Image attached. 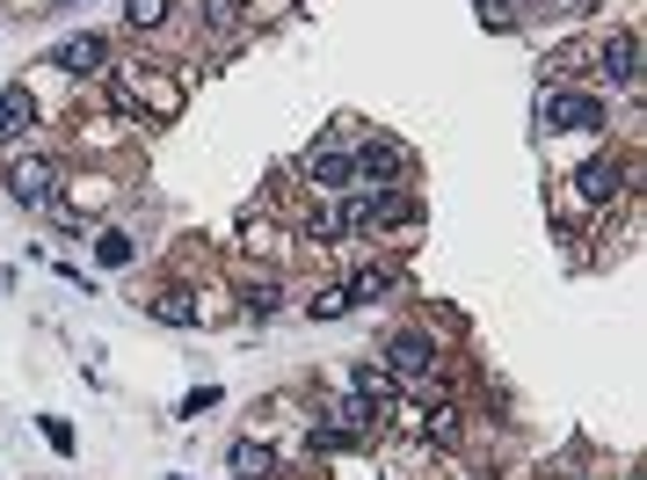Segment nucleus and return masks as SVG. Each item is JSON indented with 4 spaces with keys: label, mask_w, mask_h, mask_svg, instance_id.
<instances>
[{
    "label": "nucleus",
    "mask_w": 647,
    "mask_h": 480,
    "mask_svg": "<svg viewBox=\"0 0 647 480\" xmlns=\"http://www.w3.org/2000/svg\"><path fill=\"white\" fill-rule=\"evenodd\" d=\"M29 131H37V96H29V80H15L0 96V139H29Z\"/></svg>",
    "instance_id": "ddd939ff"
},
{
    "label": "nucleus",
    "mask_w": 647,
    "mask_h": 480,
    "mask_svg": "<svg viewBox=\"0 0 647 480\" xmlns=\"http://www.w3.org/2000/svg\"><path fill=\"white\" fill-rule=\"evenodd\" d=\"M59 190H66V182H59V161H51V153H15V161H8V197H15L23 212H51Z\"/></svg>",
    "instance_id": "20e7f679"
},
{
    "label": "nucleus",
    "mask_w": 647,
    "mask_h": 480,
    "mask_svg": "<svg viewBox=\"0 0 647 480\" xmlns=\"http://www.w3.org/2000/svg\"><path fill=\"white\" fill-rule=\"evenodd\" d=\"M422 415V408H415ZM422 430H430V444H458V408H430L422 415Z\"/></svg>",
    "instance_id": "aec40b11"
},
{
    "label": "nucleus",
    "mask_w": 647,
    "mask_h": 480,
    "mask_svg": "<svg viewBox=\"0 0 647 480\" xmlns=\"http://www.w3.org/2000/svg\"><path fill=\"white\" fill-rule=\"evenodd\" d=\"M299 175H306V190L313 197H342V190H357V131H320V139L299 153Z\"/></svg>",
    "instance_id": "f03ea898"
},
{
    "label": "nucleus",
    "mask_w": 647,
    "mask_h": 480,
    "mask_svg": "<svg viewBox=\"0 0 647 480\" xmlns=\"http://www.w3.org/2000/svg\"><path fill=\"white\" fill-rule=\"evenodd\" d=\"M401 285H408V277H401L393 263H364V269H357V277H350L342 291H350V306H379V299H393Z\"/></svg>",
    "instance_id": "f8f14e48"
},
{
    "label": "nucleus",
    "mask_w": 647,
    "mask_h": 480,
    "mask_svg": "<svg viewBox=\"0 0 647 480\" xmlns=\"http://www.w3.org/2000/svg\"><path fill=\"white\" fill-rule=\"evenodd\" d=\"M139 306H145V320H161V328H204V306H196V291H182V285L153 291Z\"/></svg>",
    "instance_id": "9b49d317"
},
{
    "label": "nucleus",
    "mask_w": 647,
    "mask_h": 480,
    "mask_svg": "<svg viewBox=\"0 0 647 480\" xmlns=\"http://www.w3.org/2000/svg\"><path fill=\"white\" fill-rule=\"evenodd\" d=\"M196 29H204L212 51H240L255 37V8L248 0H196Z\"/></svg>",
    "instance_id": "0eeeda50"
},
{
    "label": "nucleus",
    "mask_w": 647,
    "mask_h": 480,
    "mask_svg": "<svg viewBox=\"0 0 647 480\" xmlns=\"http://www.w3.org/2000/svg\"><path fill=\"white\" fill-rule=\"evenodd\" d=\"M226 466H233V480H269L277 473V452H269L263 437H240L233 452H226Z\"/></svg>",
    "instance_id": "4468645a"
},
{
    "label": "nucleus",
    "mask_w": 647,
    "mask_h": 480,
    "mask_svg": "<svg viewBox=\"0 0 647 480\" xmlns=\"http://www.w3.org/2000/svg\"><path fill=\"white\" fill-rule=\"evenodd\" d=\"M51 66L66 73V80H102L117 59H110V37H102V29H80V37H66V45L51 51Z\"/></svg>",
    "instance_id": "1a4fd4ad"
},
{
    "label": "nucleus",
    "mask_w": 647,
    "mask_h": 480,
    "mask_svg": "<svg viewBox=\"0 0 647 480\" xmlns=\"http://www.w3.org/2000/svg\"><path fill=\"white\" fill-rule=\"evenodd\" d=\"M408 175H415V153L401 139H379V131L357 139V190L364 182H371V190H379V182H408Z\"/></svg>",
    "instance_id": "6e6552de"
},
{
    "label": "nucleus",
    "mask_w": 647,
    "mask_h": 480,
    "mask_svg": "<svg viewBox=\"0 0 647 480\" xmlns=\"http://www.w3.org/2000/svg\"><path fill=\"white\" fill-rule=\"evenodd\" d=\"M350 393H364V401H379V408L393 415V393H401V386L385 379L379 364H357V371H350Z\"/></svg>",
    "instance_id": "dca6fc26"
},
{
    "label": "nucleus",
    "mask_w": 647,
    "mask_h": 480,
    "mask_svg": "<svg viewBox=\"0 0 647 480\" xmlns=\"http://www.w3.org/2000/svg\"><path fill=\"white\" fill-rule=\"evenodd\" d=\"M124 23L153 37V29H168V23H175V0H124Z\"/></svg>",
    "instance_id": "f3484780"
},
{
    "label": "nucleus",
    "mask_w": 647,
    "mask_h": 480,
    "mask_svg": "<svg viewBox=\"0 0 647 480\" xmlns=\"http://www.w3.org/2000/svg\"><path fill=\"white\" fill-rule=\"evenodd\" d=\"M218 401H226L218 386H196V393H182V408H175V415H182V422H196V415H212Z\"/></svg>",
    "instance_id": "4be33fe9"
},
{
    "label": "nucleus",
    "mask_w": 647,
    "mask_h": 480,
    "mask_svg": "<svg viewBox=\"0 0 647 480\" xmlns=\"http://www.w3.org/2000/svg\"><path fill=\"white\" fill-rule=\"evenodd\" d=\"M96 263L102 269H131V263H139V240L124 233V226H102V233H96Z\"/></svg>",
    "instance_id": "2eb2a0df"
},
{
    "label": "nucleus",
    "mask_w": 647,
    "mask_h": 480,
    "mask_svg": "<svg viewBox=\"0 0 647 480\" xmlns=\"http://www.w3.org/2000/svg\"><path fill=\"white\" fill-rule=\"evenodd\" d=\"M436 364H444V350H436V336H422V328H408V336H393L385 342V379L393 386H415V393H422V386L436 379Z\"/></svg>",
    "instance_id": "7ed1b4c3"
},
{
    "label": "nucleus",
    "mask_w": 647,
    "mask_h": 480,
    "mask_svg": "<svg viewBox=\"0 0 647 480\" xmlns=\"http://www.w3.org/2000/svg\"><path fill=\"white\" fill-rule=\"evenodd\" d=\"M619 190H625V161H619V153H597V161H582V168H575V197H582V204H611Z\"/></svg>",
    "instance_id": "9d476101"
},
{
    "label": "nucleus",
    "mask_w": 647,
    "mask_h": 480,
    "mask_svg": "<svg viewBox=\"0 0 647 480\" xmlns=\"http://www.w3.org/2000/svg\"><path fill=\"white\" fill-rule=\"evenodd\" d=\"M306 313H313V320H342V313H357V306H350V291H342V285H320L306 299Z\"/></svg>",
    "instance_id": "a211bd4d"
},
{
    "label": "nucleus",
    "mask_w": 647,
    "mask_h": 480,
    "mask_svg": "<svg viewBox=\"0 0 647 480\" xmlns=\"http://www.w3.org/2000/svg\"><path fill=\"white\" fill-rule=\"evenodd\" d=\"M589 59H597L604 88H619V96L640 88V29H604L597 45H589Z\"/></svg>",
    "instance_id": "39448f33"
},
{
    "label": "nucleus",
    "mask_w": 647,
    "mask_h": 480,
    "mask_svg": "<svg viewBox=\"0 0 647 480\" xmlns=\"http://www.w3.org/2000/svg\"><path fill=\"white\" fill-rule=\"evenodd\" d=\"M37 430H45V444L59 458H73V422H66V415H37Z\"/></svg>",
    "instance_id": "412c9836"
},
{
    "label": "nucleus",
    "mask_w": 647,
    "mask_h": 480,
    "mask_svg": "<svg viewBox=\"0 0 647 480\" xmlns=\"http://www.w3.org/2000/svg\"><path fill=\"white\" fill-rule=\"evenodd\" d=\"M240 299H248V313H255V320H269V313L284 306V285H277V277H263V285H248V291H240Z\"/></svg>",
    "instance_id": "6ab92c4d"
},
{
    "label": "nucleus",
    "mask_w": 647,
    "mask_h": 480,
    "mask_svg": "<svg viewBox=\"0 0 647 480\" xmlns=\"http://www.w3.org/2000/svg\"><path fill=\"white\" fill-rule=\"evenodd\" d=\"M538 124L546 131H604V96L597 88H546Z\"/></svg>",
    "instance_id": "423d86ee"
},
{
    "label": "nucleus",
    "mask_w": 647,
    "mask_h": 480,
    "mask_svg": "<svg viewBox=\"0 0 647 480\" xmlns=\"http://www.w3.org/2000/svg\"><path fill=\"white\" fill-rule=\"evenodd\" d=\"M110 96H117L124 117L139 124H175L182 117V102H190V88H182V73H168V59H153V66H110Z\"/></svg>",
    "instance_id": "f257e3e1"
},
{
    "label": "nucleus",
    "mask_w": 647,
    "mask_h": 480,
    "mask_svg": "<svg viewBox=\"0 0 647 480\" xmlns=\"http://www.w3.org/2000/svg\"><path fill=\"white\" fill-rule=\"evenodd\" d=\"M575 8H597V0H575Z\"/></svg>",
    "instance_id": "5701e85b"
}]
</instances>
